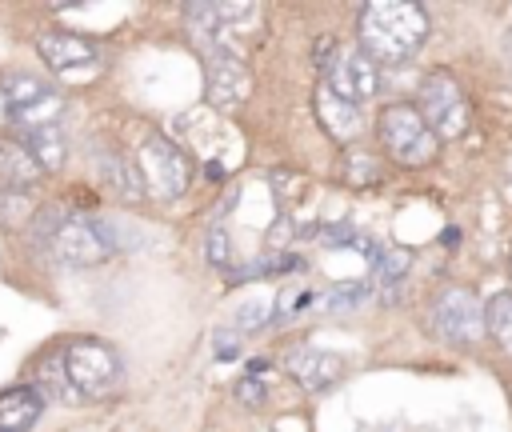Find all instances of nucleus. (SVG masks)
I'll return each mask as SVG.
<instances>
[{"label": "nucleus", "mask_w": 512, "mask_h": 432, "mask_svg": "<svg viewBox=\"0 0 512 432\" xmlns=\"http://www.w3.org/2000/svg\"><path fill=\"white\" fill-rule=\"evenodd\" d=\"M184 24H188V40L200 48V56L224 44V16H220V4H188V8H184Z\"/></svg>", "instance_id": "f3484780"}, {"label": "nucleus", "mask_w": 512, "mask_h": 432, "mask_svg": "<svg viewBox=\"0 0 512 432\" xmlns=\"http://www.w3.org/2000/svg\"><path fill=\"white\" fill-rule=\"evenodd\" d=\"M372 264H376V276H380L384 284H396V280L404 276V268H408V252H404V248H376Z\"/></svg>", "instance_id": "aec40b11"}, {"label": "nucleus", "mask_w": 512, "mask_h": 432, "mask_svg": "<svg viewBox=\"0 0 512 432\" xmlns=\"http://www.w3.org/2000/svg\"><path fill=\"white\" fill-rule=\"evenodd\" d=\"M428 324L448 344H476L484 336V304L472 288H444L428 308Z\"/></svg>", "instance_id": "0eeeda50"}, {"label": "nucleus", "mask_w": 512, "mask_h": 432, "mask_svg": "<svg viewBox=\"0 0 512 432\" xmlns=\"http://www.w3.org/2000/svg\"><path fill=\"white\" fill-rule=\"evenodd\" d=\"M60 368H64V380H68L76 400L108 396L124 376V364H120L116 348L104 344V340H72V344H64L60 348Z\"/></svg>", "instance_id": "7ed1b4c3"}, {"label": "nucleus", "mask_w": 512, "mask_h": 432, "mask_svg": "<svg viewBox=\"0 0 512 432\" xmlns=\"http://www.w3.org/2000/svg\"><path fill=\"white\" fill-rule=\"evenodd\" d=\"M212 344H216V360H236V356H240V336H236V328H216Z\"/></svg>", "instance_id": "b1692460"}, {"label": "nucleus", "mask_w": 512, "mask_h": 432, "mask_svg": "<svg viewBox=\"0 0 512 432\" xmlns=\"http://www.w3.org/2000/svg\"><path fill=\"white\" fill-rule=\"evenodd\" d=\"M36 52H40V60H48V64L60 68V72H68V68H92V64L100 60L92 40H84V36H76V32H64V28L40 32V36H36Z\"/></svg>", "instance_id": "f8f14e48"}, {"label": "nucleus", "mask_w": 512, "mask_h": 432, "mask_svg": "<svg viewBox=\"0 0 512 432\" xmlns=\"http://www.w3.org/2000/svg\"><path fill=\"white\" fill-rule=\"evenodd\" d=\"M248 92H252V72L228 44L204 52V96L216 112H236L248 100Z\"/></svg>", "instance_id": "6e6552de"}, {"label": "nucleus", "mask_w": 512, "mask_h": 432, "mask_svg": "<svg viewBox=\"0 0 512 432\" xmlns=\"http://www.w3.org/2000/svg\"><path fill=\"white\" fill-rule=\"evenodd\" d=\"M140 176H144V188H152L156 196L164 200H176L184 196L188 188V176H192V164L188 156L168 140V136H148L144 148H140Z\"/></svg>", "instance_id": "1a4fd4ad"}, {"label": "nucleus", "mask_w": 512, "mask_h": 432, "mask_svg": "<svg viewBox=\"0 0 512 432\" xmlns=\"http://www.w3.org/2000/svg\"><path fill=\"white\" fill-rule=\"evenodd\" d=\"M20 148L32 156V164L40 172H60L68 160V140L60 132V124H36V128H20Z\"/></svg>", "instance_id": "4468645a"}, {"label": "nucleus", "mask_w": 512, "mask_h": 432, "mask_svg": "<svg viewBox=\"0 0 512 432\" xmlns=\"http://www.w3.org/2000/svg\"><path fill=\"white\" fill-rule=\"evenodd\" d=\"M316 116H320L324 132H328L332 140H340V144H344V140H356L360 128H364V120H360V104L336 96L324 80H320V88H316Z\"/></svg>", "instance_id": "ddd939ff"}, {"label": "nucleus", "mask_w": 512, "mask_h": 432, "mask_svg": "<svg viewBox=\"0 0 512 432\" xmlns=\"http://www.w3.org/2000/svg\"><path fill=\"white\" fill-rule=\"evenodd\" d=\"M324 84L336 96H344L352 104H364L380 88V64L372 56H364L360 48H336L332 60L324 64Z\"/></svg>", "instance_id": "9d476101"}, {"label": "nucleus", "mask_w": 512, "mask_h": 432, "mask_svg": "<svg viewBox=\"0 0 512 432\" xmlns=\"http://www.w3.org/2000/svg\"><path fill=\"white\" fill-rule=\"evenodd\" d=\"M264 380H256V376H240L236 380V400L240 404H248V408H256V404H264Z\"/></svg>", "instance_id": "5701e85b"}, {"label": "nucleus", "mask_w": 512, "mask_h": 432, "mask_svg": "<svg viewBox=\"0 0 512 432\" xmlns=\"http://www.w3.org/2000/svg\"><path fill=\"white\" fill-rule=\"evenodd\" d=\"M208 260L212 264H228L232 260V240H228V232L220 224L208 232Z\"/></svg>", "instance_id": "4be33fe9"}, {"label": "nucleus", "mask_w": 512, "mask_h": 432, "mask_svg": "<svg viewBox=\"0 0 512 432\" xmlns=\"http://www.w3.org/2000/svg\"><path fill=\"white\" fill-rule=\"evenodd\" d=\"M288 372H292L308 392H328V388L344 376V360H340L336 352L300 344L296 352H288Z\"/></svg>", "instance_id": "9b49d317"}, {"label": "nucleus", "mask_w": 512, "mask_h": 432, "mask_svg": "<svg viewBox=\"0 0 512 432\" xmlns=\"http://www.w3.org/2000/svg\"><path fill=\"white\" fill-rule=\"evenodd\" d=\"M40 176V168L32 164V156L16 144V140H0V192L20 196L24 188H32Z\"/></svg>", "instance_id": "dca6fc26"}, {"label": "nucleus", "mask_w": 512, "mask_h": 432, "mask_svg": "<svg viewBox=\"0 0 512 432\" xmlns=\"http://www.w3.org/2000/svg\"><path fill=\"white\" fill-rule=\"evenodd\" d=\"M420 116L432 128L436 140H460L472 124V108L456 76L448 72H428L420 80Z\"/></svg>", "instance_id": "423d86ee"}, {"label": "nucleus", "mask_w": 512, "mask_h": 432, "mask_svg": "<svg viewBox=\"0 0 512 432\" xmlns=\"http://www.w3.org/2000/svg\"><path fill=\"white\" fill-rule=\"evenodd\" d=\"M264 316H268V304H244L236 324H240V328H260V324H264Z\"/></svg>", "instance_id": "393cba45"}, {"label": "nucleus", "mask_w": 512, "mask_h": 432, "mask_svg": "<svg viewBox=\"0 0 512 432\" xmlns=\"http://www.w3.org/2000/svg\"><path fill=\"white\" fill-rule=\"evenodd\" d=\"M36 232L64 264H96V260H108L120 248L116 228L108 220H100V216H68L60 208H44L36 216Z\"/></svg>", "instance_id": "f03ea898"}, {"label": "nucleus", "mask_w": 512, "mask_h": 432, "mask_svg": "<svg viewBox=\"0 0 512 432\" xmlns=\"http://www.w3.org/2000/svg\"><path fill=\"white\" fill-rule=\"evenodd\" d=\"M376 132H380L384 152L404 168H424L436 160L440 140L432 136V128L424 124L416 104H388L376 120Z\"/></svg>", "instance_id": "20e7f679"}, {"label": "nucleus", "mask_w": 512, "mask_h": 432, "mask_svg": "<svg viewBox=\"0 0 512 432\" xmlns=\"http://www.w3.org/2000/svg\"><path fill=\"white\" fill-rule=\"evenodd\" d=\"M0 100L4 112L16 128H36V124H56L64 112V96L56 84L32 76V72H4L0 76Z\"/></svg>", "instance_id": "39448f33"}, {"label": "nucleus", "mask_w": 512, "mask_h": 432, "mask_svg": "<svg viewBox=\"0 0 512 432\" xmlns=\"http://www.w3.org/2000/svg\"><path fill=\"white\" fill-rule=\"evenodd\" d=\"M100 176H104V184L120 196V200H144V176H140V168L136 164H128L124 156H100Z\"/></svg>", "instance_id": "a211bd4d"}, {"label": "nucleus", "mask_w": 512, "mask_h": 432, "mask_svg": "<svg viewBox=\"0 0 512 432\" xmlns=\"http://www.w3.org/2000/svg\"><path fill=\"white\" fill-rule=\"evenodd\" d=\"M368 288H372V284H360V280H352V284H336L328 296H320V304L332 308V312H348V308H356V304L368 296Z\"/></svg>", "instance_id": "412c9836"}, {"label": "nucleus", "mask_w": 512, "mask_h": 432, "mask_svg": "<svg viewBox=\"0 0 512 432\" xmlns=\"http://www.w3.org/2000/svg\"><path fill=\"white\" fill-rule=\"evenodd\" d=\"M484 332L504 348L512 352V292H500L484 304Z\"/></svg>", "instance_id": "6ab92c4d"}, {"label": "nucleus", "mask_w": 512, "mask_h": 432, "mask_svg": "<svg viewBox=\"0 0 512 432\" xmlns=\"http://www.w3.org/2000/svg\"><path fill=\"white\" fill-rule=\"evenodd\" d=\"M360 52L376 64H400L428 40V12L404 0H376L360 8Z\"/></svg>", "instance_id": "f257e3e1"}, {"label": "nucleus", "mask_w": 512, "mask_h": 432, "mask_svg": "<svg viewBox=\"0 0 512 432\" xmlns=\"http://www.w3.org/2000/svg\"><path fill=\"white\" fill-rule=\"evenodd\" d=\"M44 412V396L36 384H16L0 392V432H28Z\"/></svg>", "instance_id": "2eb2a0df"}, {"label": "nucleus", "mask_w": 512, "mask_h": 432, "mask_svg": "<svg viewBox=\"0 0 512 432\" xmlns=\"http://www.w3.org/2000/svg\"><path fill=\"white\" fill-rule=\"evenodd\" d=\"M504 60H508V68H512V32L504 36Z\"/></svg>", "instance_id": "a878e982"}]
</instances>
